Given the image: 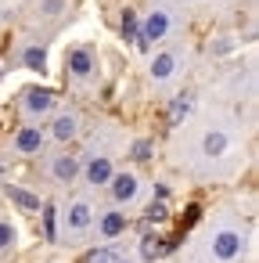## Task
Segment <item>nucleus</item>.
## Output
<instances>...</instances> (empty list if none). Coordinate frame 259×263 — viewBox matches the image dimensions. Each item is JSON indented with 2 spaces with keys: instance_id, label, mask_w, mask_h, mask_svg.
<instances>
[{
  "instance_id": "nucleus-1",
  "label": "nucleus",
  "mask_w": 259,
  "mask_h": 263,
  "mask_svg": "<svg viewBox=\"0 0 259 263\" xmlns=\"http://www.w3.org/2000/svg\"><path fill=\"white\" fill-rule=\"evenodd\" d=\"M166 29H169V15H166V11H155V15L137 29V40H133V44H137L141 51H148L151 40H162V36H166Z\"/></svg>"
},
{
  "instance_id": "nucleus-2",
  "label": "nucleus",
  "mask_w": 259,
  "mask_h": 263,
  "mask_svg": "<svg viewBox=\"0 0 259 263\" xmlns=\"http://www.w3.org/2000/svg\"><path fill=\"white\" fill-rule=\"evenodd\" d=\"M241 249H245V241H241V234H234V231H220V234L212 238V256H216V259H234V256H241Z\"/></svg>"
},
{
  "instance_id": "nucleus-3",
  "label": "nucleus",
  "mask_w": 259,
  "mask_h": 263,
  "mask_svg": "<svg viewBox=\"0 0 259 263\" xmlns=\"http://www.w3.org/2000/svg\"><path fill=\"white\" fill-rule=\"evenodd\" d=\"M54 101H58V94H54V90H40V87L26 90V112H33V116L51 112V108H54Z\"/></svg>"
},
{
  "instance_id": "nucleus-4",
  "label": "nucleus",
  "mask_w": 259,
  "mask_h": 263,
  "mask_svg": "<svg viewBox=\"0 0 259 263\" xmlns=\"http://www.w3.org/2000/svg\"><path fill=\"white\" fill-rule=\"evenodd\" d=\"M108 184H112V198H115V202H133V198H137V187H141L133 173H119V177L112 173Z\"/></svg>"
},
{
  "instance_id": "nucleus-5",
  "label": "nucleus",
  "mask_w": 259,
  "mask_h": 263,
  "mask_svg": "<svg viewBox=\"0 0 259 263\" xmlns=\"http://www.w3.org/2000/svg\"><path fill=\"white\" fill-rule=\"evenodd\" d=\"M15 148H18L22 155L40 152V148H44V130H40V126H22L18 137H15Z\"/></svg>"
},
{
  "instance_id": "nucleus-6",
  "label": "nucleus",
  "mask_w": 259,
  "mask_h": 263,
  "mask_svg": "<svg viewBox=\"0 0 259 263\" xmlns=\"http://www.w3.org/2000/svg\"><path fill=\"white\" fill-rule=\"evenodd\" d=\"M51 173H54L58 184H72V177L79 173V159H76V155H54Z\"/></svg>"
},
{
  "instance_id": "nucleus-7",
  "label": "nucleus",
  "mask_w": 259,
  "mask_h": 263,
  "mask_svg": "<svg viewBox=\"0 0 259 263\" xmlns=\"http://www.w3.org/2000/svg\"><path fill=\"white\" fill-rule=\"evenodd\" d=\"M90 220H94L90 202H72V209H69V231H87Z\"/></svg>"
},
{
  "instance_id": "nucleus-8",
  "label": "nucleus",
  "mask_w": 259,
  "mask_h": 263,
  "mask_svg": "<svg viewBox=\"0 0 259 263\" xmlns=\"http://www.w3.org/2000/svg\"><path fill=\"white\" fill-rule=\"evenodd\" d=\"M90 69H94L90 51H83V47H79V51H72V54H69V72H72L76 80H87V76H90Z\"/></svg>"
},
{
  "instance_id": "nucleus-9",
  "label": "nucleus",
  "mask_w": 259,
  "mask_h": 263,
  "mask_svg": "<svg viewBox=\"0 0 259 263\" xmlns=\"http://www.w3.org/2000/svg\"><path fill=\"white\" fill-rule=\"evenodd\" d=\"M187 112H191V94H176V98L169 101V112H166V123H169V126H180V123L187 119Z\"/></svg>"
},
{
  "instance_id": "nucleus-10",
  "label": "nucleus",
  "mask_w": 259,
  "mask_h": 263,
  "mask_svg": "<svg viewBox=\"0 0 259 263\" xmlns=\"http://www.w3.org/2000/svg\"><path fill=\"white\" fill-rule=\"evenodd\" d=\"M87 180L90 184H108L112 180V162L101 155V159H90L87 162Z\"/></svg>"
},
{
  "instance_id": "nucleus-11",
  "label": "nucleus",
  "mask_w": 259,
  "mask_h": 263,
  "mask_svg": "<svg viewBox=\"0 0 259 263\" xmlns=\"http://www.w3.org/2000/svg\"><path fill=\"white\" fill-rule=\"evenodd\" d=\"M141 256H144V259L166 256V238H162V234H144V238H141Z\"/></svg>"
},
{
  "instance_id": "nucleus-12",
  "label": "nucleus",
  "mask_w": 259,
  "mask_h": 263,
  "mask_svg": "<svg viewBox=\"0 0 259 263\" xmlns=\"http://www.w3.org/2000/svg\"><path fill=\"white\" fill-rule=\"evenodd\" d=\"M101 231H105V238L123 234V231H126V216H123V213H105V216H101Z\"/></svg>"
},
{
  "instance_id": "nucleus-13",
  "label": "nucleus",
  "mask_w": 259,
  "mask_h": 263,
  "mask_svg": "<svg viewBox=\"0 0 259 263\" xmlns=\"http://www.w3.org/2000/svg\"><path fill=\"white\" fill-rule=\"evenodd\" d=\"M22 62H26V69H33V72H44V69H47V51H44V47H26Z\"/></svg>"
},
{
  "instance_id": "nucleus-14",
  "label": "nucleus",
  "mask_w": 259,
  "mask_h": 263,
  "mask_svg": "<svg viewBox=\"0 0 259 263\" xmlns=\"http://www.w3.org/2000/svg\"><path fill=\"white\" fill-rule=\"evenodd\" d=\"M173 69H176V58H173V54H158V58L151 62V76H155V80H169Z\"/></svg>"
},
{
  "instance_id": "nucleus-15",
  "label": "nucleus",
  "mask_w": 259,
  "mask_h": 263,
  "mask_svg": "<svg viewBox=\"0 0 259 263\" xmlns=\"http://www.w3.org/2000/svg\"><path fill=\"white\" fill-rule=\"evenodd\" d=\"M51 134H54L58 141H72V137H76V116H58Z\"/></svg>"
},
{
  "instance_id": "nucleus-16",
  "label": "nucleus",
  "mask_w": 259,
  "mask_h": 263,
  "mask_svg": "<svg viewBox=\"0 0 259 263\" xmlns=\"http://www.w3.org/2000/svg\"><path fill=\"white\" fill-rule=\"evenodd\" d=\"M8 195H11V202L22 205V209H40V198L29 195V191H22V187H15V184H8Z\"/></svg>"
},
{
  "instance_id": "nucleus-17",
  "label": "nucleus",
  "mask_w": 259,
  "mask_h": 263,
  "mask_svg": "<svg viewBox=\"0 0 259 263\" xmlns=\"http://www.w3.org/2000/svg\"><path fill=\"white\" fill-rule=\"evenodd\" d=\"M166 216H169V209H166V202L158 198V202H151V205H148V213H144V227H151V223H162Z\"/></svg>"
},
{
  "instance_id": "nucleus-18",
  "label": "nucleus",
  "mask_w": 259,
  "mask_h": 263,
  "mask_svg": "<svg viewBox=\"0 0 259 263\" xmlns=\"http://www.w3.org/2000/svg\"><path fill=\"white\" fill-rule=\"evenodd\" d=\"M137 29H141L137 11H133V8H126V11H123V36H126V40H137Z\"/></svg>"
},
{
  "instance_id": "nucleus-19",
  "label": "nucleus",
  "mask_w": 259,
  "mask_h": 263,
  "mask_svg": "<svg viewBox=\"0 0 259 263\" xmlns=\"http://www.w3.org/2000/svg\"><path fill=\"white\" fill-rule=\"evenodd\" d=\"M227 152V134H205V155H223Z\"/></svg>"
},
{
  "instance_id": "nucleus-20",
  "label": "nucleus",
  "mask_w": 259,
  "mask_h": 263,
  "mask_svg": "<svg viewBox=\"0 0 259 263\" xmlns=\"http://www.w3.org/2000/svg\"><path fill=\"white\" fill-rule=\"evenodd\" d=\"M15 238H18V234H15V227L0 220V252H8V249L15 245Z\"/></svg>"
},
{
  "instance_id": "nucleus-21",
  "label": "nucleus",
  "mask_w": 259,
  "mask_h": 263,
  "mask_svg": "<svg viewBox=\"0 0 259 263\" xmlns=\"http://www.w3.org/2000/svg\"><path fill=\"white\" fill-rule=\"evenodd\" d=\"M202 220V205H187V213H184V220H180V231L187 234V227H194Z\"/></svg>"
},
{
  "instance_id": "nucleus-22",
  "label": "nucleus",
  "mask_w": 259,
  "mask_h": 263,
  "mask_svg": "<svg viewBox=\"0 0 259 263\" xmlns=\"http://www.w3.org/2000/svg\"><path fill=\"white\" fill-rule=\"evenodd\" d=\"M151 152H155V144H151V141H137V144H133V159H137V162H148V159H151Z\"/></svg>"
},
{
  "instance_id": "nucleus-23",
  "label": "nucleus",
  "mask_w": 259,
  "mask_h": 263,
  "mask_svg": "<svg viewBox=\"0 0 259 263\" xmlns=\"http://www.w3.org/2000/svg\"><path fill=\"white\" fill-rule=\"evenodd\" d=\"M44 231H47V241H54V205H44Z\"/></svg>"
},
{
  "instance_id": "nucleus-24",
  "label": "nucleus",
  "mask_w": 259,
  "mask_h": 263,
  "mask_svg": "<svg viewBox=\"0 0 259 263\" xmlns=\"http://www.w3.org/2000/svg\"><path fill=\"white\" fill-rule=\"evenodd\" d=\"M112 259H115V252H112V249H97V252H90L83 263H112Z\"/></svg>"
},
{
  "instance_id": "nucleus-25",
  "label": "nucleus",
  "mask_w": 259,
  "mask_h": 263,
  "mask_svg": "<svg viewBox=\"0 0 259 263\" xmlns=\"http://www.w3.org/2000/svg\"><path fill=\"white\" fill-rule=\"evenodd\" d=\"M112 263H126V259H112Z\"/></svg>"
},
{
  "instance_id": "nucleus-26",
  "label": "nucleus",
  "mask_w": 259,
  "mask_h": 263,
  "mask_svg": "<svg viewBox=\"0 0 259 263\" xmlns=\"http://www.w3.org/2000/svg\"><path fill=\"white\" fill-rule=\"evenodd\" d=\"M0 76H4V65H0Z\"/></svg>"
}]
</instances>
